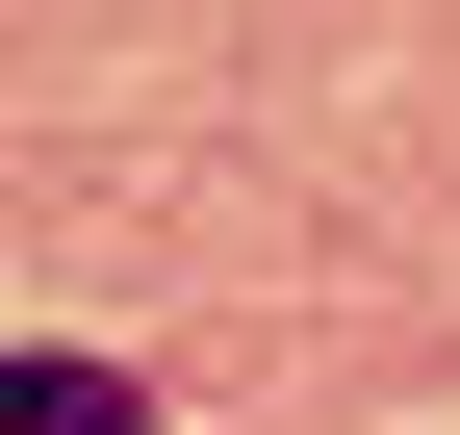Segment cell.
I'll return each mask as SVG.
<instances>
[{"label": "cell", "mask_w": 460, "mask_h": 435, "mask_svg": "<svg viewBox=\"0 0 460 435\" xmlns=\"http://www.w3.org/2000/svg\"><path fill=\"white\" fill-rule=\"evenodd\" d=\"M0 435H154L128 359H0Z\"/></svg>", "instance_id": "1"}]
</instances>
